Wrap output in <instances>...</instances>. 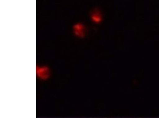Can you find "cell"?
Here are the masks:
<instances>
[{
    "mask_svg": "<svg viewBox=\"0 0 159 118\" xmlns=\"http://www.w3.org/2000/svg\"><path fill=\"white\" fill-rule=\"evenodd\" d=\"M75 30L76 34L78 35H82L84 34L83 31H84V29L83 27L81 25L78 24L77 26H75Z\"/></svg>",
    "mask_w": 159,
    "mask_h": 118,
    "instance_id": "7a4b0ae2",
    "label": "cell"
},
{
    "mask_svg": "<svg viewBox=\"0 0 159 118\" xmlns=\"http://www.w3.org/2000/svg\"><path fill=\"white\" fill-rule=\"evenodd\" d=\"M37 74L40 78L46 80L49 76V70L47 67H40L37 68Z\"/></svg>",
    "mask_w": 159,
    "mask_h": 118,
    "instance_id": "6da1fadb",
    "label": "cell"
},
{
    "mask_svg": "<svg viewBox=\"0 0 159 118\" xmlns=\"http://www.w3.org/2000/svg\"><path fill=\"white\" fill-rule=\"evenodd\" d=\"M95 13L96 14H94L92 15V18L93 19L94 21L96 22H99V21H100V19H101V16L99 14V13H97V12H96Z\"/></svg>",
    "mask_w": 159,
    "mask_h": 118,
    "instance_id": "3957f363",
    "label": "cell"
}]
</instances>
